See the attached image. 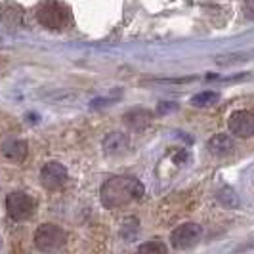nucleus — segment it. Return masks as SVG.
I'll return each mask as SVG.
<instances>
[{
  "label": "nucleus",
  "mask_w": 254,
  "mask_h": 254,
  "mask_svg": "<svg viewBox=\"0 0 254 254\" xmlns=\"http://www.w3.org/2000/svg\"><path fill=\"white\" fill-rule=\"evenodd\" d=\"M143 197V186L134 176H115L109 178L100 190V199L105 208H117L130 201Z\"/></svg>",
  "instance_id": "obj_1"
},
{
  "label": "nucleus",
  "mask_w": 254,
  "mask_h": 254,
  "mask_svg": "<svg viewBox=\"0 0 254 254\" xmlns=\"http://www.w3.org/2000/svg\"><path fill=\"white\" fill-rule=\"evenodd\" d=\"M37 19L46 29H64L71 21V10L58 0H44L37 8Z\"/></svg>",
  "instance_id": "obj_2"
},
{
  "label": "nucleus",
  "mask_w": 254,
  "mask_h": 254,
  "mask_svg": "<svg viewBox=\"0 0 254 254\" xmlns=\"http://www.w3.org/2000/svg\"><path fill=\"white\" fill-rule=\"evenodd\" d=\"M65 231L56 224H42L35 231V245L42 253H54L65 245Z\"/></svg>",
  "instance_id": "obj_3"
},
{
  "label": "nucleus",
  "mask_w": 254,
  "mask_h": 254,
  "mask_svg": "<svg viewBox=\"0 0 254 254\" xmlns=\"http://www.w3.org/2000/svg\"><path fill=\"white\" fill-rule=\"evenodd\" d=\"M6 210H8V216L12 220L23 222L35 214L37 203L31 195H27L23 191H13L6 197Z\"/></svg>",
  "instance_id": "obj_4"
},
{
  "label": "nucleus",
  "mask_w": 254,
  "mask_h": 254,
  "mask_svg": "<svg viewBox=\"0 0 254 254\" xmlns=\"http://www.w3.org/2000/svg\"><path fill=\"white\" fill-rule=\"evenodd\" d=\"M201 237H203V228L195 222H186L170 233V243L174 249L186 251V249H191L193 245H197Z\"/></svg>",
  "instance_id": "obj_5"
},
{
  "label": "nucleus",
  "mask_w": 254,
  "mask_h": 254,
  "mask_svg": "<svg viewBox=\"0 0 254 254\" xmlns=\"http://www.w3.org/2000/svg\"><path fill=\"white\" fill-rule=\"evenodd\" d=\"M40 182L46 190L50 191L62 190L65 182H67V168L62 163H56V161L46 163L40 170Z\"/></svg>",
  "instance_id": "obj_6"
},
{
  "label": "nucleus",
  "mask_w": 254,
  "mask_h": 254,
  "mask_svg": "<svg viewBox=\"0 0 254 254\" xmlns=\"http://www.w3.org/2000/svg\"><path fill=\"white\" fill-rule=\"evenodd\" d=\"M229 132L239 138L254 136V115L251 111H235L229 117Z\"/></svg>",
  "instance_id": "obj_7"
},
{
  "label": "nucleus",
  "mask_w": 254,
  "mask_h": 254,
  "mask_svg": "<svg viewBox=\"0 0 254 254\" xmlns=\"http://www.w3.org/2000/svg\"><path fill=\"white\" fill-rule=\"evenodd\" d=\"M0 23L10 29H15L23 23V8L15 2H2L0 4Z\"/></svg>",
  "instance_id": "obj_8"
},
{
  "label": "nucleus",
  "mask_w": 254,
  "mask_h": 254,
  "mask_svg": "<svg viewBox=\"0 0 254 254\" xmlns=\"http://www.w3.org/2000/svg\"><path fill=\"white\" fill-rule=\"evenodd\" d=\"M27 153H29V145L25 140H17V138H10L2 143V155L12 161V163H21L25 161Z\"/></svg>",
  "instance_id": "obj_9"
},
{
  "label": "nucleus",
  "mask_w": 254,
  "mask_h": 254,
  "mask_svg": "<svg viewBox=\"0 0 254 254\" xmlns=\"http://www.w3.org/2000/svg\"><path fill=\"white\" fill-rule=\"evenodd\" d=\"M151 119H153L151 111H147L143 107H134V109H130L123 117V121L127 123V127H130L132 130H143V128H147L151 125Z\"/></svg>",
  "instance_id": "obj_10"
},
{
  "label": "nucleus",
  "mask_w": 254,
  "mask_h": 254,
  "mask_svg": "<svg viewBox=\"0 0 254 254\" xmlns=\"http://www.w3.org/2000/svg\"><path fill=\"white\" fill-rule=\"evenodd\" d=\"M206 149L216 157H224V155H229L235 149V140L228 134H216L206 141Z\"/></svg>",
  "instance_id": "obj_11"
},
{
  "label": "nucleus",
  "mask_w": 254,
  "mask_h": 254,
  "mask_svg": "<svg viewBox=\"0 0 254 254\" xmlns=\"http://www.w3.org/2000/svg\"><path fill=\"white\" fill-rule=\"evenodd\" d=\"M103 149L107 155H121L128 149V136L121 132H111L103 140Z\"/></svg>",
  "instance_id": "obj_12"
},
{
  "label": "nucleus",
  "mask_w": 254,
  "mask_h": 254,
  "mask_svg": "<svg viewBox=\"0 0 254 254\" xmlns=\"http://www.w3.org/2000/svg\"><path fill=\"white\" fill-rule=\"evenodd\" d=\"M216 201L226 208H235V206H239V195L235 193L233 188L224 186L216 191Z\"/></svg>",
  "instance_id": "obj_13"
},
{
  "label": "nucleus",
  "mask_w": 254,
  "mask_h": 254,
  "mask_svg": "<svg viewBox=\"0 0 254 254\" xmlns=\"http://www.w3.org/2000/svg\"><path fill=\"white\" fill-rule=\"evenodd\" d=\"M218 100H220L218 92H201V94H197V96L191 98V105H195V107H210Z\"/></svg>",
  "instance_id": "obj_14"
},
{
  "label": "nucleus",
  "mask_w": 254,
  "mask_h": 254,
  "mask_svg": "<svg viewBox=\"0 0 254 254\" xmlns=\"http://www.w3.org/2000/svg\"><path fill=\"white\" fill-rule=\"evenodd\" d=\"M138 254H168V251H166L165 243L147 241L138 249Z\"/></svg>",
  "instance_id": "obj_15"
},
{
  "label": "nucleus",
  "mask_w": 254,
  "mask_h": 254,
  "mask_svg": "<svg viewBox=\"0 0 254 254\" xmlns=\"http://www.w3.org/2000/svg\"><path fill=\"white\" fill-rule=\"evenodd\" d=\"M243 10H245V13H247L249 17H253L254 19V0H245Z\"/></svg>",
  "instance_id": "obj_16"
}]
</instances>
